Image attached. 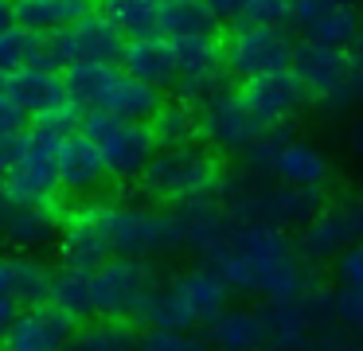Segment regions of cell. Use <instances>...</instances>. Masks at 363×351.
Wrapping results in <instances>:
<instances>
[{
	"label": "cell",
	"mask_w": 363,
	"mask_h": 351,
	"mask_svg": "<svg viewBox=\"0 0 363 351\" xmlns=\"http://www.w3.org/2000/svg\"><path fill=\"white\" fill-rule=\"evenodd\" d=\"M203 265H211L227 281L230 293L262 304H281L297 296L305 285H313V273L297 250V238L289 230H269V226L235 223V230Z\"/></svg>",
	"instance_id": "6da1fadb"
},
{
	"label": "cell",
	"mask_w": 363,
	"mask_h": 351,
	"mask_svg": "<svg viewBox=\"0 0 363 351\" xmlns=\"http://www.w3.org/2000/svg\"><path fill=\"white\" fill-rule=\"evenodd\" d=\"M219 207L238 226H269V230H301L324 207V191L289 187L274 176L235 172L219 187Z\"/></svg>",
	"instance_id": "7a4b0ae2"
},
{
	"label": "cell",
	"mask_w": 363,
	"mask_h": 351,
	"mask_svg": "<svg viewBox=\"0 0 363 351\" xmlns=\"http://www.w3.org/2000/svg\"><path fill=\"white\" fill-rule=\"evenodd\" d=\"M227 179L223 156L207 145H180L157 148L149 168L141 172V191L157 207H188V203L219 199V187Z\"/></svg>",
	"instance_id": "3957f363"
},
{
	"label": "cell",
	"mask_w": 363,
	"mask_h": 351,
	"mask_svg": "<svg viewBox=\"0 0 363 351\" xmlns=\"http://www.w3.org/2000/svg\"><path fill=\"white\" fill-rule=\"evenodd\" d=\"M230 304V289L211 265H188V269L164 277V285L149 296L141 312L145 328H168V332H196L207 328Z\"/></svg>",
	"instance_id": "277c9868"
},
{
	"label": "cell",
	"mask_w": 363,
	"mask_h": 351,
	"mask_svg": "<svg viewBox=\"0 0 363 351\" xmlns=\"http://www.w3.org/2000/svg\"><path fill=\"white\" fill-rule=\"evenodd\" d=\"M293 70H297L301 86L308 94V106L320 117H347L359 106L355 78H352V51L301 39L297 55H293Z\"/></svg>",
	"instance_id": "5b68a950"
},
{
	"label": "cell",
	"mask_w": 363,
	"mask_h": 351,
	"mask_svg": "<svg viewBox=\"0 0 363 351\" xmlns=\"http://www.w3.org/2000/svg\"><path fill=\"white\" fill-rule=\"evenodd\" d=\"M110 242L113 257H157L184 250L180 215L157 203H110Z\"/></svg>",
	"instance_id": "8992f818"
},
{
	"label": "cell",
	"mask_w": 363,
	"mask_h": 351,
	"mask_svg": "<svg viewBox=\"0 0 363 351\" xmlns=\"http://www.w3.org/2000/svg\"><path fill=\"white\" fill-rule=\"evenodd\" d=\"M164 285V273L149 257H110L94 269V320H141L145 304Z\"/></svg>",
	"instance_id": "52a82bcc"
},
{
	"label": "cell",
	"mask_w": 363,
	"mask_h": 351,
	"mask_svg": "<svg viewBox=\"0 0 363 351\" xmlns=\"http://www.w3.org/2000/svg\"><path fill=\"white\" fill-rule=\"evenodd\" d=\"M274 308V347L269 351H316L336 328V289L320 285H305L297 296Z\"/></svg>",
	"instance_id": "ba28073f"
},
{
	"label": "cell",
	"mask_w": 363,
	"mask_h": 351,
	"mask_svg": "<svg viewBox=\"0 0 363 351\" xmlns=\"http://www.w3.org/2000/svg\"><path fill=\"white\" fill-rule=\"evenodd\" d=\"M293 55H297V39L289 28L230 23V31L223 35V62H227V74L238 82L274 74V70H289Z\"/></svg>",
	"instance_id": "9c48e42d"
},
{
	"label": "cell",
	"mask_w": 363,
	"mask_h": 351,
	"mask_svg": "<svg viewBox=\"0 0 363 351\" xmlns=\"http://www.w3.org/2000/svg\"><path fill=\"white\" fill-rule=\"evenodd\" d=\"M82 137L94 140L102 152L110 179H141L149 160L157 156V137L149 121H121L110 113H82Z\"/></svg>",
	"instance_id": "30bf717a"
},
{
	"label": "cell",
	"mask_w": 363,
	"mask_h": 351,
	"mask_svg": "<svg viewBox=\"0 0 363 351\" xmlns=\"http://www.w3.org/2000/svg\"><path fill=\"white\" fill-rule=\"evenodd\" d=\"M59 148L63 140L43 133L40 125H28L20 133L16 164L4 176V195L12 203H51L59 195Z\"/></svg>",
	"instance_id": "8fae6325"
},
{
	"label": "cell",
	"mask_w": 363,
	"mask_h": 351,
	"mask_svg": "<svg viewBox=\"0 0 363 351\" xmlns=\"http://www.w3.org/2000/svg\"><path fill=\"white\" fill-rule=\"evenodd\" d=\"M59 265L71 269H98L113 257L110 242V203L102 199H82L63 215V230L55 242Z\"/></svg>",
	"instance_id": "7c38bea8"
},
{
	"label": "cell",
	"mask_w": 363,
	"mask_h": 351,
	"mask_svg": "<svg viewBox=\"0 0 363 351\" xmlns=\"http://www.w3.org/2000/svg\"><path fill=\"white\" fill-rule=\"evenodd\" d=\"M121 51H125V35L98 8L86 12L82 20H74L71 28L48 35V55L55 70H67L74 62H110V67H118Z\"/></svg>",
	"instance_id": "4fadbf2b"
},
{
	"label": "cell",
	"mask_w": 363,
	"mask_h": 351,
	"mask_svg": "<svg viewBox=\"0 0 363 351\" xmlns=\"http://www.w3.org/2000/svg\"><path fill=\"white\" fill-rule=\"evenodd\" d=\"M262 129L266 125L250 113L242 90H235V86L223 98H215L211 106L199 109V145H207L219 156H238L242 160V152L258 140Z\"/></svg>",
	"instance_id": "5bb4252c"
},
{
	"label": "cell",
	"mask_w": 363,
	"mask_h": 351,
	"mask_svg": "<svg viewBox=\"0 0 363 351\" xmlns=\"http://www.w3.org/2000/svg\"><path fill=\"white\" fill-rule=\"evenodd\" d=\"M289 28H297L308 43L352 51V43L363 31L359 0H293Z\"/></svg>",
	"instance_id": "9a60e30c"
},
{
	"label": "cell",
	"mask_w": 363,
	"mask_h": 351,
	"mask_svg": "<svg viewBox=\"0 0 363 351\" xmlns=\"http://www.w3.org/2000/svg\"><path fill=\"white\" fill-rule=\"evenodd\" d=\"M215 351H269L274 347V308L269 304H227L207 324Z\"/></svg>",
	"instance_id": "2e32d148"
},
{
	"label": "cell",
	"mask_w": 363,
	"mask_h": 351,
	"mask_svg": "<svg viewBox=\"0 0 363 351\" xmlns=\"http://www.w3.org/2000/svg\"><path fill=\"white\" fill-rule=\"evenodd\" d=\"M79 332V320L63 312L59 304H32L20 308L12 320L9 335H4V351H63Z\"/></svg>",
	"instance_id": "e0dca14e"
},
{
	"label": "cell",
	"mask_w": 363,
	"mask_h": 351,
	"mask_svg": "<svg viewBox=\"0 0 363 351\" xmlns=\"http://www.w3.org/2000/svg\"><path fill=\"white\" fill-rule=\"evenodd\" d=\"M59 230H63V215L51 203H12L4 226H0V242L9 246V254H48L55 250Z\"/></svg>",
	"instance_id": "ac0fdd59"
},
{
	"label": "cell",
	"mask_w": 363,
	"mask_h": 351,
	"mask_svg": "<svg viewBox=\"0 0 363 351\" xmlns=\"http://www.w3.org/2000/svg\"><path fill=\"white\" fill-rule=\"evenodd\" d=\"M250 106V113L258 117L262 125H289V117H297L301 109L308 106V94L301 86L297 70H274V74L250 78V82L238 86Z\"/></svg>",
	"instance_id": "d6986e66"
},
{
	"label": "cell",
	"mask_w": 363,
	"mask_h": 351,
	"mask_svg": "<svg viewBox=\"0 0 363 351\" xmlns=\"http://www.w3.org/2000/svg\"><path fill=\"white\" fill-rule=\"evenodd\" d=\"M160 106H164V94L160 90L137 82L121 67H110L90 113H110V117H121V121H152L160 113Z\"/></svg>",
	"instance_id": "ffe728a7"
},
{
	"label": "cell",
	"mask_w": 363,
	"mask_h": 351,
	"mask_svg": "<svg viewBox=\"0 0 363 351\" xmlns=\"http://www.w3.org/2000/svg\"><path fill=\"white\" fill-rule=\"evenodd\" d=\"M118 67L125 70V74H133L137 82L160 90V94L172 90L176 78H180V67H176V47H172V39H164L160 31L125 39V51H121Z\"/></svg>",
	"instance_id": "44dd1931"
},
{
	"label": "cell",
	"mask_w": 363,
	"mask_h": 351,
	"mask_svg": "<svg viewBox=\"0 0 363 351\" xmlns=\"http://www.w3.org/2000/svg\"><path fill=\"white\" fill-rule=\"evenodd\" d=\"M106 184H110V168H106L98 145L82 133L67 137L59 148V191L74 195V199H94V191H102Z\"/></svg>",
	"instance_id": "7402d4cb"
},
{
	"label": "cell",
	"mask_w": 363,
	"mask_h": 351,
	"mask_svg": "<svg viewBox=\"0 0 363 351\" xmlns=\"http://www.w3.org/2000/svg\"><path fill=\"white\" fill-rule=\"evenodd\" d=\"M4 98L12 106H20L28 117H40L48 109L71 101L67 98V86H63V74L55 67H20L12 74H4Z\"/></svg>",
	"instance_id": "603a6c76"
},
{
	"label": "cell",
	"mask_w": 363,
	"mask_h": 351,
	"mask_svg": "<svg viewBox=\"0 0 363 351\" xmlns=\"http://www.w3.org/2000/svg\"><path fill=\"white\" fill-rule=\"evenodd\" d=\"M172 211L180 215L184 250H188V254H196L199 262H207V257L223 246V238L235 230V223H230V215L219 207V199L188 203V207H172Z\"/></svg>",
	"instance_id": "cb8c5ba5"
},
{
	"label": "cell",
	"mask_w": 363,
	"mask_h": 351,
	"mask_svg": "<svg viewBox=\"0 0 363 351\" xmlns=\"http://www.w3.org/2000/svg\"><path fill=\"white\" fill-rule=\"evenodd\" d=\"M347 246H355V238H352V230H347L344 211H340L336 203H324V207L297 230V250L308 265H320V262H328V257L336 262Z\"/></svg>",
	"instance_id": "d4e9b609"
},
{
	"label": "cell",
	"mask_w": 363,
	"mask_h": 351,
	"mask_svg": "<svg viewBox=\"0 0 363 351\" xmlns=\"http://www.w3.org/2000/svg\"><path fill=\"white\" fill-rule=\"evenodd\" d=\"M274 179H281V184H289V187L324 191V184L332 179V160L320 145H313V140H305V137H293L274 164Z\"/></svg>",
	"instance_id": "484cf974"
},
{
	"label": "cell",
	"mask_w": 363,
	"mask_h": 351,
	"mask_svg": "<svg viewBox=\"0 0 363 351\" xmlns=\"http://www.w3.org/2000/svg\"><path fill=\"white\" fill-rule=\"evenodd\" d=\"M86 12H94V0H12V23L40 31V35L71 28Z\"/></svg>",
	"instance_id": "4316f807"
},
{
	"label": "cell",
	"mask_w": 363,
	"mask_h": 351,
	"mask_svg": "<svg viewBox=\"0 0 363 351\" xmlns=\"http://www.w3.org/2000/svg\"><path fill=\"white\" fill-rule=\"evenodd\" d=\"M157 31L164 39H219V16L207 8V0H164Z\"/></svg>",
	"instance_id": "83f0119b"
},
{
	"label": "cell",
	"mask_w": 363,
	"mask_h": 351,
	"mask_svg": "<svg viewBox=\"0 0 363 351\" xmlns=\"http://www.w3.org/2000/svg\"><path fill=\"white\" fill-rule=\"evenodd\" d=\"M51 304L71 312L74 320H94V269L59 265L51 277Z\"/></svg>",
	"instance_id": "f1b7e54d"
},
{
	"label": "cell",
	"mask_w": 363,
	"mask_h": 351,
	"mask_svg": "<svg viewBox=\"0 0 363 351\" xmlns=\"http://www.w3.org/2000/svg\"><path fill=\"white\" fill-rule=\"evenodd\" d=\"M20 67H51V55H48V35L12 23V28L0 31V70L12 74Z\"/></svg>",
	"instance_id": "f546056e"
},
{
	"label": "cell",
	"mask_w": 363,
	"mask_h": 351,
	"mask_svg": "<svg viewBox=\"0 0 363 351\" xmlns=\"http://www.w3.org/2000/svg\"><path fill=\"white\" fill-rule=\"evenodd\" d=\"M51 277L55 269L43 265V257H32V254H12V301L20 308H32V304H48L51 301Z\"/></svg>",
	"instance_id": "4dcf8cb0"
},
{
	"label": "cell",
	"mask_w": 363,
	"mask_h": 351,
	"mask_svg": "<svg viewBox=\"0 0 363 351\" xmlns=\"http://www.w3.org/2000/svg\"><path fill=\"white\" fill-rule=\"evenodd\" d=\"M152 137L157 148H180V145H199V109L184 106V101H164L160 113L152 117Z\"/></svg>",
	"instance_id": "1f68e13d"
},
{
	"label": "cell",
	"mask_w": 363,
	"mask_h": 351,
	"mask_svg": "<svg viewBox=\"0 0 363 351\" xmlns=\"http://www.w3.org/2000/svg\"><path fill=\"white\" fill-rule=\"evenodd\" d=\"M63 351H141V335L121 320H90Z\"/></svg>",
	"instance_id": "d6a6232c"
},
{
	"label": "cell",
	"mask_w": 363,
	"mask_h": 351,
	"mask_svg": "<svg viewBox=\"0 0 363 351\" xmlns=\"http://www.w3.org/2000/svg\"><path fill=\"white\" fill-rule=\"evenodd\" d=\"M98 12H102L125 39H137V35H152V31H157L160 4L157 0H102Z\"/></svg>",
	"instance_id": "836d02e7"
},
{
	"label": "cell",
	"mask_w": 363,
	"mask_h": 351,
	"mask_svg": "<svg viewBox=\"0 0 363 351\" xmlns=\"http://www.w3.org/2000/svg\"><path fill=\"white\" fill-rule=\"evenodd\" d=\"M172 47H176L180 78L227 70V62H223V39H172ZM180 78H176V82H180Z\"/></svg>",
	"instance_id": "e575fe53"
},
{
	"label": "cell",
	"mask_w": 363,
	"mask_h": 351,
	"mask_svg": "<svg viewBox=\"0 0 363 351\" xmlns=\"http://www.w3.org/2000/svg\"><path fill=\"white\" fill-rule=\"evenodd\" d=\"M293 140V129L289 125H266L258 133L250 148L242 152V172H254V176H274V164L281 156V148Z\"/></svg>",
	"instance_id": "d590c367"
},
{
	"label": "cell",
	"mask_w": 363,
	"mask_h": 351,
	"mask_svg": "<svg viewBox=\"0 0 363 351\" xmlns=\"http://www.w3.org/2000/svg\"><path fill=\"white\" fill-rule=\"evenodd\" d=\"M235 86V78L227 74V70H215V74H191V78H180V82L172 86L176 101H184V106L191 109H203L211 106L215 98H223V94Z\"/></svg>",
	"instance_id": "8d00e7d4"
},
{
	"label": "cell",
	"mask_w": 363,
	"mask_h": 351,
	"mask_svg": "<svg viewBox=\"0 0 363 351\" xmlns=\"http://www.w3.org/2000/svg\"><path fill=\"white\" fill-rule=\"evenodd\" d=\"M141 351H215L199 332H168V328H145Z\"/></svg>",
	"instance_id": "74e56055"
},
{
	"label": "cell",
	"mask_w": 363,
	"mask_h": 351,
	"mask_svg": "<svg viewBox=\"0 0 363 351\" xmlns=\"http://www.w3.org/2000/svg\"><path fill=\"white\" fill-rule=\"evenodd\" d=\"M336 328L363 340V289H336Z\"/></svg>",
	"instance_id": "f35d334b"
},
{
	"label": "cell",
	"mask_w": 363,
	"mask_h": 351,
	"mask_svg": "<svg viewBox=\"0 0 363 351\" xmlns=\"http://www.w3.org/2000/svg\"><path fill=\"white\" fill-rule=\"evenodd\" d=\"M293 0H250L242 23H266V28H289Z\"/></svg>",
	"instance_id": "ab89813d"
},
{
	"label": "cell",
	"mask_w": 363,
	"mask_h": 351,
	"mask_svg": "<svg viewBox=\"0 0 363 351\" xmlns=\"http://www.w3.org/2000/svg\"><path fill=\"white\" fill-rule=\"evenodd\" d=\"M336 285H344V289H363V242L347 246L344 254L336 257Z\"/></svg>",
	"instance_id": "60d3db41"
},
{
	"label": "cell",
	"mask_w": 363,
	"mask_h": 351,
	"mask_svg": "<svg viewBox=\"0 0 363 351\" xmlns=\"http://www.w3.org/2000/svg\"><path fill=\"white\" fill-rule=\"evenodd\" d=\"M28 125H32V117H28L20 106H12V101L0 94V140H4V137H20Z\"/></svg>",
	"instance_id": "b9f144b4"
},
{
	"label": "cell",
	"mask_w": 363,
	"mask_h": 351,
	"mask_svg": "<svg viewBox=\"0 0 363 351\" xmlns=\"http://www.w3.org/2000/svg\"><path fill=\"white\" fill-rule=\"evenodd\" d=\"M336 207L344 211V223H347V230H352V238L363 242V191H352V195H344V199H336Z\"/></svg>",
	"instance_id": "7bdbcfd3"
},
{
	"label": "cell",
	"mask_w": 363,
	"mask_h": 351,
	"mask_svg": "<svg viewBox=\"0 0 363 351\" xmlns=\"http://www.w3.org/2000/svg\"><path fill=\"white\" fill-rule=\"evenodd\" d=\"M246 4H250V0H207V8L219 16V23H242Z\"/></svg>",
	"instance_id": "ee69618b"
},
{
	"label": "cell",
	"mask_w": 363,
	"mask_h": 351,
	"mask_svg": "<svg viewBox=\"0 0 363 351\" xmlns=\"http://www.w3.org/2000/svg\"><path fill=\"white\" fill-rule=\"evenodd\" d=\"M316 351H363V340H355V335H344V332H332Z\"/></svg>",
	"instance_id": "f6af8a7d"
},
{
	"label": "cell",
	"mask_w": 363,
	"mask_h": 351,
	"mask_svg": "<svg viewBox=\"0 0 363 351\" xmlns=\"http://www.w3.org/2000/svg\"><path fill=\"white\" fill-rule=\"evenodd\" d=\"M16 152H20V137H4V140H0V184H4L9 168L16 164Z\"/></svg>",
	"instance_id": "bcb514c9"
},
{
	"label": "cell",
	"mask_w": 363,
	"mask_h": 351,
	"mask_svg": "<svg viewBox=\"0 0 363 351\" xmlns=\"http://www.w3.org/2000/svg\"><path fill=\"white\" fill-rule=\"evenodd\" d=\"M352 78H355V98L363 101V31L352 43Z\"/></svg>",
	"instance_id": "7dc6e473"
},
{
	"label": "cell",
	"mask_w": 363,
	"mask_h": 351,
	"mask_svg": "<svg viewBox=\"0 0 363 351\" xmlns=\"http://www.w3.org/2000/svg\"><path fill=\"white\" fill-rule=\"evenodd\" d=\"M20 316V304L12 301L9 293H0V340H4V335H9V328H12V320Z\"/></svg>",
	"instance_id": "c3c4849f"
},
{
	"label": "cell",
	"mask_w": 363,
	"mask_h": 351,
	"mask_svg": "<svg viewBox=\"0 0 363 351\" xmlns=\"http://www.w3.org/2000/svg\"><path fill=\"white\" fill-rule=\"evenodd\" d=\"M347 148H352V152H355V160L363 164V113L355 117L352 125H347Z\"/></svg>",
	"instance_id": "681fc988"
},
{
	"label": "cell",
	"mask_w": 363,
	"mask_h": 351,
	"mask_svg": "<svg viewBox=\"0 0 363 351\" xmlns=\"http://www.w3.org/2000/svg\"><path fill=\"white\" fill-rule=\"evenodd\" d=\"M9 285H12V254H0V293H9Z\"/></svg>",
	"instance_id": "f907efd6"
},
{
	"label": "cell",
	"mask_w": 363,
	"mask_h": 351,
	"mask_svg": "<svg viewBox=\"0 0 363 351\" xmlns=\"http://www.w3.org/2000/svg\"><path fill=\"white\" fill-rule=\"evenodd\" d=\"M12 28V0H0V31Z\"/></svg>",
	"instance_id": "816d5d0a"
},
{
	"label": "cell",
	"mask_w": 363,
	"mask_h": 351,
	"mask_svg": "<svg viewBox=\"0 0 363 351\" xmlns=\"http://www.w3.org/2000/svg\"><path fill=\"white\" fill-rule=\"evenodd\" d=\"M9 207H12V199L4 195V187H0V226H4V215H9Z\"/></svg>",
	"instance_id": "f5cc1de1"
},
{
	"label": "cell",
	"mask_w": 363,
	"mask_h": 351,
	"mask_svg": "<svg viewBox=\"0 0 363 351\" xmlns=\"http://www.w3.org/2000/svg\"><path fill=\"white\" fill-rule=\"evenodd\" d=\"M0 94H4V70H0Z\"/></svg>",
	"instance_id": "db71d44e"
},
{
	"label": "cell",
	"mask_w": 363,
	"mask_h": 351,
	"mask_svg": "<svg viewBox=\"0 0 363 351\" xmlns=\"http://www.w3.org/2000/svg\"><path fill=\"white\" fill-rule=\"evenodd\" d=\"M157 4H164V0H157Z\"/></svg>",
	"instance_id": "11a10c76"
}]
</instances>
